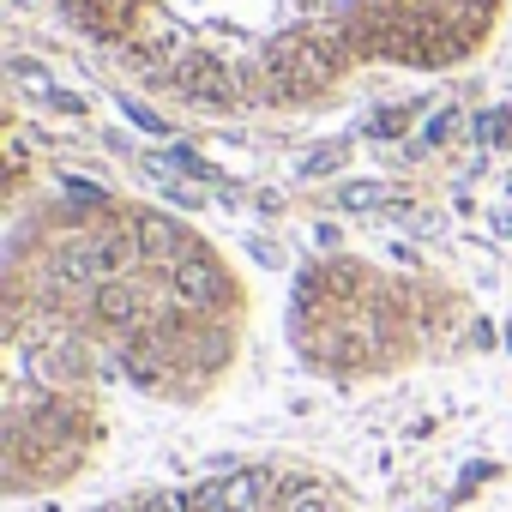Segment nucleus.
<instances>
[{
    "label": "nucleus",
    "instance_id": "1",
    "mask_svg": "<svg viewBox=\"0 0 512 512\" xmlns=\"http://www.w3.org/2000/svg\"><path fill=\"white\" fill-rule=\"evenodd\" d=\"M253 284L169 205L73 187L13 205L0 260V476L13 500L79 488L115 404H211L247 362Z\"/></svg>",
    "mask_w": 512,
    "mask_h": 512
},
{
    "label": "nucleus",
    "instance_id": "5",
    "mask_svg": "<svg viewBox=\"0 0 512 512\" xmlns=\"http://www.w3.org/2000/svg\"><path fill=\"white\" fill-rule=\"evenodd\" d=\"M506 512H512V506H506Z\"/></svg>",
    "mask_w": 512,
    "mask_h": 512
},
{
    "label": "nucleus",
    "instance_id": "4",
    "mask_svg": "<svg viewBox=\"0 0 512 512\" xmlns=\"http://www.w3.org/2000/svg\"><path fill=\"white\" fill-rule=\"evenodd\" d=\"M85 512H380L356 482L314 458H235L211 464L175 482H145L127 494H109Z\"/></svg>",
    "mask_w": 512,
    "mask_h": 512
},
{
    "label": "nucleus",
    "instance_id": "3",
    "mask_svg": "<svg viewBox=\"0 0 512 512\" xmlns=\"http://www.w3.org/2000/svg\"><path fill=\"white\" fill-rule=\"evenodd\" d=\"M290 356L326 386H380L488 350V314L464 284L374 253H314L284 302Z\"/></svg>",
    "mask_w": 512,
    "mask_h": 512
},
{
    "label": "nucleus",
    "instance_id": "2",
    "mask_svg": "<svg viewBox=\"0 0 512 512\" xmlns=\"http://www.w3.org/2000/svg\"><path fill=\"white\" fill-rule=\"evenodd\" d=\"M133 91L217 121L338 103L374 73H452L494 49L512 0H49Z\"/></svg>",
    "mask_w": 512,
    "mask_h": 512
}]
</instances>
